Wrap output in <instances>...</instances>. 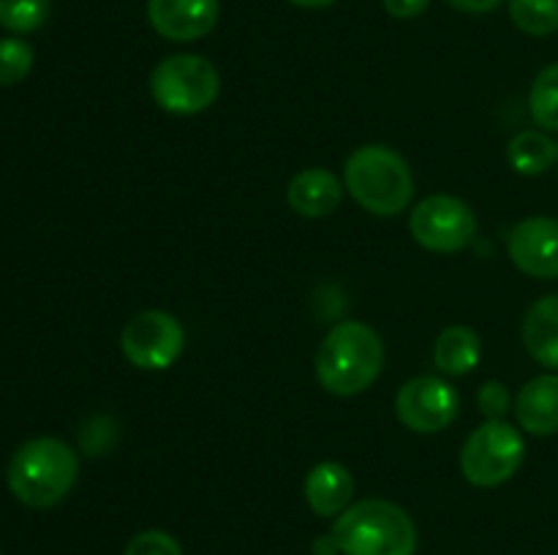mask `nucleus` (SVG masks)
Instances as JSON below:
<instances>
[{
  "instance_id": "1",
  "label": "nucleus",
  "mask_w": 558,
  "mask_h": 555,
  "mask_svg": "<svg viewBox=\"0 0 558 555\" xmlns=\"http://www.w3.org/2000/svg\"><path fill=\"white\" fill-rule=\"evenodd\" d=\"M385 341L365 321H338L316 351V381L336 397L363 395L385 368Z\"/></svg>"
},
{
  "instance_id": "2",
  "label": "nucleus",
  "mask_w": 558,
  "mask_h": 555,
  "mask_svg": "<svg viewBox=\"0 0 558 555\" xmlns=\"http://www.w3.org/2000/svg\"><path fill=\"white\" fill-rule=\"evenodd\" d=\"M80 457L65 441L41 435L14 452L5 471L11 495L31 509H52L74 490Z\"/></svg>"
},
{
  "instance_id": "3",
  "label": "nucleus",
  "mask_w": 558,
  "mask_h": 555,
  "mask_svg": "<svg viewBox=\"0 0 558 555\" xmlns=\"http://www.w3.org/2000/svg\"><path fill=\"white\" fill-rule=\"evenodd\" d=\"M330 539L338 555H414L417 528L403 506L365 498L336 517Z\"/></svg>"
},
{
  "instance_id": "4",
  "label": "nucleus",
  "mask_w": 558,
  "mask_h": 555,
  "mask_svg": "<svg viewBox=\"0 0 558 555\" xmlns=\"http://www.w3.org/2000/svg\"><path fill=\"white\" fill-rule=\"evenodd\" d=\"M343 185L363 210L376 218H396L409 210L414 177L407 158L387 145H363L343 163Z\"/></svg>"
},
{
  "instance_id": "5",
  "label": "nucleus",
  "mask_w": 558,
  "mask_h": 555,
  "mask_svg": "<svg viewBox=\"0 0 558 555\" xmlns=\"http://www.w3.org/2000/svg\"><path fill=\"white\" fill-rule=\"evenodd\" d=\"M218 92H221V74L216 63L202 54H169L150 74L153 101L163 112L178 118L207 112L218 101Z\"/></svg>"
},
{
  "instance_id": "6",
  "label": "nucleus",
  "mask_w": 558,
  "mask_h": 555,
  "mask_svg": "<svg viewBox=\"0 0 558 555\" xmlns=\"http://www.w3.org/2000/svg\"><path fill=\"white\" fill-rule=\"evenodd\" d=\"M526 460V441L515 424L485 419L472 430L461 449V473L474 488H499L510 482Z\"/></svg>"
},
{
  "instance_id": "7",
  "label": "nucleus",
  "mask_w": 558,
  "mask_h": 555,
  "mask_svg": "<svg viewBox=\"0 0 558 555\" xmlns=\"http://www.w3.org/2000/svg\"><path fill=\"white\" fill-rule=\"evenodd\" d=\"M477 215L463 199L450 194H434L417 201L409 215V232L414 243L434 254H458L477 237Z\"/></svg>"
},
{
  "instance_id": "8",
  "label": "nucleus",
  "mask_w": 558,
  "mask_h": 555,
  "mask_svg": "<svg viewBox=\"0 0 558 555\" xmlns=\"http://www.w3.org/2000/svg\"><path fill=\"white\" fill-rule=\"evenodd\" d=\"M185 348V330L178 316L167 310H142L125 321L120 332V351L134 368L158 370L172 368Z\"/></svg>"
},
{
  "instance_id": "9",
  "label": "nucleus",
  "mask_w": 558,
  "mask_h": 555,
  "mask_svg": "<svg viewBox=\"0 0 558 555\" xmlns=\"http://www.w3.org/2000/svg\"><path fill=\"white\" fill-rule=\"evenodd\" d=\"M458 392L439 375H414L396 395V414L412 433L430 435L450 428L458 417Z\"/></svg>"
},
{
  "instance_id": "10",
  "label": "nucleus",
  "mask_w": 558,
  "mask_h": 555,
  "mask_svg": "<svg viewBox=\"0 0 558 555\" xmlns=\"http://www.w3.org/2000/svg\"><path fill=\"white\" fill-rule=\"evenodd\" d=\"M507 256L529 278H558V221L548 215L523 218L507 234Z\"/></svg>"
},
{
  "instance_id": "11",
  "label": "nucleus",
  "mask_w": 558,
  "mask_h": 555,
  "mask_svg": "<svg viewBox=\"0 0 558 555\" xmlns=\"http://www.w3.org/2000/svg\"><path fill=\"white\" fill-rule=\"evenodd\" d=\"M218 16V0H147V22L167 41H199L216 30Z\"/></svg>"
},
{
  "instance_id": "12",
  "label": "nucleus",
  "mask_w": 558,
  "mask_h": 555,
  "mask_svg": "<svg viewBox=\"0 0 558 555\" xmlns=\"http://www.w3.org/2000/svg\"><path fill=\"white\" fill-rule=\"evenodd\" d=\"M343 180L332 174L330 169L311 166L294 174L287 185V201L300 218H327L338 210L343 201Z\"/></svg>"
},
{
  "instance_id": "13",
  "label": "nucleus",
  "mask_w": 558,
  "mask_h": 555,
  "mask_svg": "<svg viewBox=\"0 0 558 555\" xmlns=\"http://www.w3.org/2000/svg\"><path fill=\"white\" fill-rule=\"evenodd\" d=\"M305 504L316 517H338L352 506L354 477L343 462H316L303 482Z\"/></svg>"
},
{
  "instance_id": "14",
  "label": "nucleus",
  "mask_w": 558,
  "mask_h": 555,
  "mask_svg": "<svg viewBox=\"0 0 558 555\" xmlns=\"http://www.w3.org/2000/svg\"><path fill=\"white\" fill-rule=\"evenodd\" d=\"M515 419L529 435L558 433V373H539L529 379L518 392Z\"/></svg>"
},
{
  "instance_id": "15",
  "label": "nucleus",
  "mask_w": 558,
  "mask_h": 555,
  "mask_svg": "<svg viewBox=\"0 0 558 555\" xmlns=\"http://www.w3.org/2000/svg\"><path fill=\"white\" fill-rule=\"evenodd\" d=\"M521 341L534 362L558 373V294L532 303L521 321Z\"/></svg>"
},
{
  "instance_id": "16",
  "label": "nucleus",
  "mask_w": 558,
  "mask_h": 555,
  "mask_svg": "<svg viewBox=\"0 0 558 555\" xmlns=\"http://www.w3.org/2000/svg\"><path fill=\"white\" fill-rule=\"evenodd\" d=\"M483 359V337L466 324H452L434 343V365L445 375H466Z\"/></svg>"
},
{
  "instance_id": "17",
  "label": "nucleus",
  "mask_w": 558,
  "mask_h": 555,
  "mask_svg": "<svg viewBox=\"0 0 558 555\" xmlns=\"http://www.w3.org/2000/svg\"><path fill=\"white\" fill-rule=\"evenodd\" d=\"M507 161L521 177H539L558 163V141L550 139L548 131H521L507 145Z\"/></svg>"
},
{
  "instance_id": "18",
  "label": "nucleus",
  "mask_w": 558,
  "mask_h": 555,
  "mask_svg": "<svg viewBox=\"0 0 558 555\" xmlns=\"http://www.w3.org/2000/svg\"><path fill=\"white\" fill-rule=\"evenodd\" d=\"M529 112L539 131H558V63L545 65L529 90Z\"/></svg>"
},
{
  "instance_id": "19",
  "label": "nucleus",
  "mask_w": 558,
  "mask_h": 555,
  "mask_svg": "<svg viewBox=\"0 0 558 555\" xmlns=\"http://www.w3.org/2000/svg\"><path fill=\"white\" fill-rule=\"evenodd\" d=\"M510 20L526 36H554L558 33V0H510Z\"/></svg>"
},
{
  "instance_id": "20",
  "label": "nucleus",
  "mask_w": 558,
  "mask_h": 555,
  "mask_svg": "<svg viewBox=\"0 0 558 555\" xmlns=\"http://www.w3.org/2000/svg\"><path fill=\"white\" fill-rule=\"evenodd\" d=\"M49 0H0V27L11 33H33L47 22Z\"/></svg>"
},
{
  "instance_id": "21",
  "label": "nucleus",
  "mask_w": 558,
  "mask_h": 555,
  "mask_svg": "<svg viewBox=\"0 0 558 555\" xmlns=\"http://www.w3.org/2000/svg\"><path fill=\"white\" fill-rule=\"evenodd\" d=\"M33 47L25 38H0V87L20 85L33 69Z\"/></svg>"
},
{
  "instance_id": "22",
  "label": "nucleus",
  "mask_w": 558,
  "mask_h": 555,
  "mask_svg": "<svg viewBox=\"0 0 558 555\" xmlns=\"http://www.w3.org/2000/svg\"><path fill=\"white\" fill-rule=\"evenodd\" d=\"M123 555H183V547H180V542L172 533L150 528V531L136 533Z\"/></svg>"
},
{
  "instance_id": "23",
  "label": "nucleus",
  "mask_w": 558,
  "mask_h": 555,
  "mask_svg": "<svg viewBox=\"0 0 558 555\" xmlns=\"http://www.w3.org/2000/svg\"><path fill=\"white\" fill-rule=\"evenodd\" d=\"M477 406L485 414V419H505V414L512 408V397L507 384H501V381H485L477 392Z\"/></svg>"
},
{
  "instance_id": "24",
  "label": "nucleus",
  "mask_w": 558,
  "mask_h": 555,
  "mask_svg": "<svg viewBox=\"0 0 558 555\" xmlns=\"http://www.w3.org/2000/svg\"><path fill=\"white\" fill-rule=\"evenodd\" d=\"M381 5L396 20H417L420 14L428 11L430 0H381Z\"/></svg>"
},
{
  "instance_id": "25",
  "label": "nucleus",
  "mask_w": 558,
  "mask_h": 555,
  "mask_svg": "<svg viewBox=\"0 0 558 555\" xmlns=\"http://www.w3.org/2000/svg\"><path fill=\"white\" fill-rule=\"evenodd\" d=\"M452 9L463 11V14H490V11L499 9L505 0H447Z\"/></svg>"
},
{
  "instance_id": "26",
  "label": "nucleus",
  "mask_w": 558,
  "mask_h": 555,
  "mask_svg": "<svg viewBox=\"0 0 558 555\" xmlns=\"http://www.w3.org/2000/svg\"><path fill=\"white\" fill-rule=\"evenodd\" d=\"M292 5H300V9H327L332 5L336 0H289Z\"/></svg>"
},
{
  "instance_id": "27",
  "label": "nucleus",
  "mask_w": 558,
  "mask_h": 555,
  "mask_svg": "<svg viewBox=\"0 0 558 555\" xmlns=\"http://www.w3.org/2000/svg\"><path fill=\"white\" fill-rule=\"evenodd\" d=\"M0 555H3V553H0Z\"/></svg>"
},
{
  "instance_id": "28",
  "label": "nucleus",
  "mask_w": 558,
  "mask_h": 555,
  "mask_svg": "<svg viewBox=\"0 0 558 555\" xmlns=\"http://www.w3.org/2000/svg\"><path fill=\"white\" fill-rule=\"evenodd\" d=\"M556 166H558V163H556Z\"/></svg>"
}]
</instances>
